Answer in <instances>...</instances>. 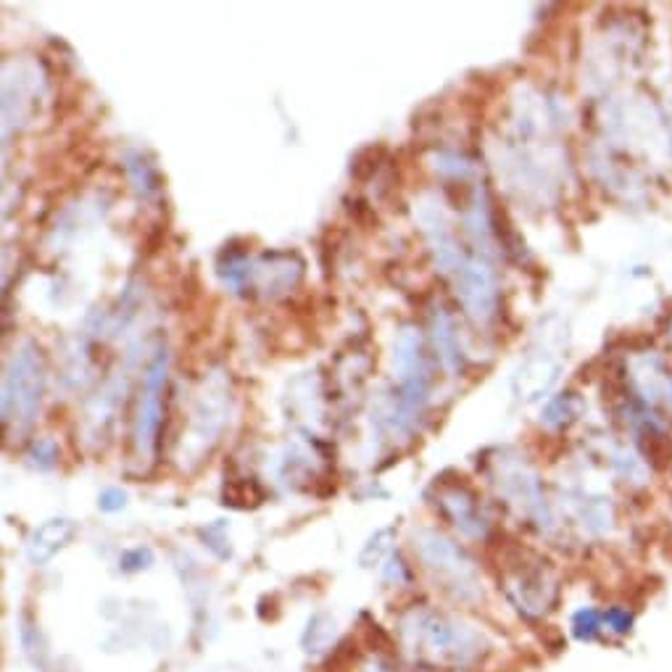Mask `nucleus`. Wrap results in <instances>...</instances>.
<instances>
[{"label":"nucleus","mask_w":672,"mask_h":672,"mask_svg":"<svg viewBox=\"0 0 672 672\" xmlns=\"http://www.w3.org/2000/svg\"><path fill=\"white\" fill-rule=\"evenodd\" d=\"M401 639L414 660L431 668L467 670L490 654V641L480 628L435 609L409 612L401 620Z\"/></svg>","instance_id":"f257e3e1"},{"label":"nucleus","mask_w":672,"mask_h":672,"mask_svg":"<svg viewBox=\"0 0 672 672\" xmlns=\"http://www.w3.org/2000/svg\"><path fill=\"white\" fill-rule=\"evenodd\" d=\"M393 372L399 391L393 393L387 422L393 431L412 433L420 414L431 401V366L425 359V343L417 328H401L393 343Z\"/></svg>","instance_id":"f03ea898"},{"label":"nucleus","mask_w":672,"mask_h":672,"mask_svg":"<svg viewBox=\"0 0 672 672\" xmlns=\"http://www.w3.org/2000/svg\"><path fill=\"white\" fill-rule=\"evenodd\" d=\"M414 554L438 588H443L452 599L464 601V604L483 599L480 572H477L469 554L448 536L431 528L417 530L414 533Z\"/></svg>","instance_id":"7ed1b4c3"},{"label":"nucleus","mask_w":672,"mask_h":672,"mask_svg":"<svg viewBox=\"0 0 672 672\" xmlns=\"http://www.w3.org/2000/svg\"><path fill=\"white\" fill-rule=\"evenodd\" d=\"M45 393V356L38 343L24 341L13 351L3 378V425L22 435L38 420L40 401Z\"/></svg>","instance_id":"20e7f679"},{"label":"nucleus","mask_w":672,"mask_h":672,"mask_svg":"<svg viewBox=\"0 0 672 672\" xmlns=\"http://www.w3.org/2000/svg\"><path fill=\"white\" fill-rule=\"evenodd\" d=\"M494 485L498 496L509 504L517 515L533 519L540 528H551V509L546 504L544 485L538 473L530 467L525 456L517 452H498L494 459Z\"/></svg>","instance_id":"39448f33"},{"label":"nucleus","mask_w":672,"mask_h":672,"mask_svg":"<svg viewBox=\"0 0 672 672\" xmlns=\"http://www.w3.org/2000/svg\"><path fill=\"white\" fill-rule=\"evenodd\" d=\"M504 591L519 614L528 620H544L557 607L559 580L544 559L525 554L519 562L507 565Z\"/></svg>","instance_id":"423d86ee"},{"label":"nucleus","mask_w":672,"mask_h":672,"mask_svg":"<svg viewBox=\"0 0 672 672\" xmlns=\"http://www.w3.org/2000/svg\"><path fill=\"white\" fill-rule=\"evenodd\" d=\"M166 372H169V356H166L164 345H158L154 362H151L148 370H145L141 404H137V417L133 427V446L137 462L154 459L158 433H162V420H164Z\"/></svg>","instance_id":"0eeeda50"},{"label":"nucleus","mask_w":672,"mask_h":672,"mask_svg":"<svg viewBox=\"0 0 672 672\" xmlns=\"http://www.w3.org/2000/svg\"><path fill=\"white\" fill-rule=\"evenodd\" d=\"M45 87L43 66L38 61L19 59L3 66V130L9 141L11 130H22L38 114L40 95Z\"/></svg>","instance_id":"6e6552de"},{"label":"nucleus","mask_w":672,"mask_h":672,"mask_svg":"<svg viewBox=\"0 0 672 672\" xmlns=\"http://www.w3.org/2000/svg\"><path fill=\"white\" fill-rule=\"evenodd\" d=\"M456 296L475 324H488L498 311V277L485 256H469L454 277Z\"/></svg>","instance_id":"1a4fd4ad"},{"label":"nucleus","mask_w":672,"mask_h":672,"mask_svg":"<svg viewBox=\"0 0 672 672\" xmlns=\"http://www.w3.org/2000/svg\"><path fill=\"white\" fill-rule=\"evenodd\" d=\"M630 385H633L639 409L662 420L660 412H672V372L660 353H643L630 362Z\"/></svg>","instance_id":"9d476101"},{"label":"nucleus","mask_w":672,"mask_h":672,"mask_svg":"<svg viewBox=\"0 0 672 672\" xmlns=\"http://www.w3.org/2000/svg\"><path fill=\"white\" fill-rule=\"evenodd\" d=\"M441 511L462 536L483 540L490 533V519L483 511L480 498L467 485H443L441 488Z\"/></svg>","instance_id":"9b49d317"},{"label":"nucleus","mask_w":672,"mask_h":672,"mask_svg":"<svg viewBox=\"0 0 672 672\" xmlns=\"http://www.w3.org/2000/svg\"><path fill=\"white\" fill-rule=\"evenodd\" d=\"M562 372V359L549 349L530 351L525 362L517 366L515 378H511V391H515L517 401L523 404H533V401L544 399L551 391L554 383L559 380Z\"/></svg>","instance_id":"f8f14e48"},{"label":"nucleus","mask_w":672,"mask_h":672,"mask_svg":"<svg viewBox=\"0 0 672 672\" xmlns=\"http://www.w3.org/2000/svg\"><path fill=\"white\" fill-rule=\"evenodd\" d=\"M77 536V523L69 517H53L45 519L40 528L32 530L30 540H27V559L32 565H48L61 549H66Z\"/></svg>","instance_id":"ddd939ff"},{"label":"nucleus","mask_w":672,"mask_h":672,"mask_svg":"<svg viewBox=\"0 0 672 672\" xmlns=\"http://www.w3.org/2000/svg\"><path fill=\"white\" fill-rule=\"evenodd\" d=\"M227 406H225V391L221 393H211L209 396H200L198 406H196V414H193V427H190V435L193 438L198 441H206V435H209L211 443H217L219 438L217 435L225 431L227 425Z\"/></svg>","instance_id":"4468645a"},{"label":"nucleus","mask_w":672,"mask_h":672,"mask_svg":"<svg viewBox=\"0 0 672 672\" xmlns=\"http://www.w3.org/2000/svg\"><path fill=\"white\" fill-rule=\"evenodd\" d=\"M433 341H435V351H438L441 356V364L446 366L448 372H459L462 370L459 332H456L454 320L443 309H438V314H435Z\"/></svg>","instance_id":"2eb2a0df"},{"label":"nucleus","mask_w":672,"mask_h":672,"mask_svg":"<svg viewBox=\"0 0 672 672\" xmlns=\"http://www.w3.org/2000/svg\"><path fill=\"white\" fill-rule=\"evenodd\" d=\"M580 409H583V404H580V399L575 396V393H562V396L551 399L549 404H546L540 422L549 425L551 431H565V427H570L572 422L578 420Z\"/></svg>","instance_id":"dca6fc26"},{"label":"nucleus","mask_w":672,"mask_h":672,"mask_svg":"<svg viewBox=\"0 0 672 672\" xmlns=\"http://www.w3.org/2000/svg\"><path fill=\"white\" fill-rule=\"evenodd\" d=\"M572 635L578 641H596L604 635V612L593 607H580L572 614Z\"/></svg>","instance_id":"f3484780"},{"label":"nucleus","mask_w":672,"mask_h":672,"mask_svg":"<svg viewBox=\"0 0 672 672\" xmlns=\"http://www.w3.org/2000/svg\"><path fill=\"white\" fill-rule=\"evenodd\" d=\"M335 639V620L328 618V614H314V618L309 620L307 633H303V647L307 651H324Z\"/></svg>","instance_id":"a211bd4d"},{"label":"nucleus","mask_w":672,"mask_h":672,"mask_svg":"<svg viewBox=\"0 0 672 672\" xmlns=\"http://www.w3.org/2000/svg\"><path fill=\"white\" fill-rule=\"evenodd\" d=\"M635 628V612L628 607H609L604 609V633L614 639H626Z\"/></svg>","instance_id":"6ab92c4d"},{"label":"nucleus","mask_w":672,"mask_h":672,"mask_svg":"<svg viewBox=\"0 0 672 672\" xmlns=\"http://www.w3.org/2000/svg\"><path fill=\"white\" fill-rule=\"evenodd\" d=\"M27 462L34 469H53L55 462H59V443L53 438H38L27 452Z\"/></svg>","instance_id":"aec40b11"},{"label":"nucleus","mask_w":672,"mask_h":672,"mask_svg":"<svg viewBox=\"0 0 672 672\" xmlns=\"http://www.w3.org/2000/svg\"><path fill=\"white\" fill-rule=\"evenodd\" d=\"M154 565V551L148 546H137V549H130L122 554V570L124 572H141L148 570Z\"/></svg>","instance_id":"412c9836"},{"label":"nucleus","mask_w":672,"mask_h":672,"mask_svg":"<svg viewBox=\"0 0 672 672\" xmlns=\"http://www.w3.org/2000/svg\"><path fill=\"white\" fill-rule=\"evenodd\" d=\"M391 536H393V530L385 528V530H380L378 536L370 540V544H366V549L362 554V565L364 567H375V565L383 562V557L387 554V549H391V546L383 544V540H387Z\"/></svg>","instance_id":"4be33fe9"},{"label":"nucleus","mask_w":672,"mask_h":672,"mask_svg":"<svg viewBox=\"0 0 672 672\" xmlns=\"http://www.w3.org/2000/svg\"><path fill=\"white\" fill-rule=\"evenodd\" d=\"M99 507L103 511H122L127 507V494H124L122 488H106L99 496Z\"/></svg>","instance_id":"5701e85b"},{"label":"nucleus","mask_w":672,"mask_h":672,"mask_svg":"<svg viewBox=\"0 0 672 672\" xmlns=\"http://www.w3.org/2000/svg\"><path fill=\"white\" fill-rule=\"evenodd\" d=\"M670 338H672V322H670Z\"/></svg>","instance_id":"b1692460"}]
</instances>
